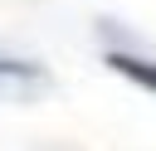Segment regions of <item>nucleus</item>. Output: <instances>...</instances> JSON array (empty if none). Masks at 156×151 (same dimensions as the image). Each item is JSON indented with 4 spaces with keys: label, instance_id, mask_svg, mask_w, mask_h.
<instances>
[{
    "label": "nucleus",
    "instance_id": "nucleus-1",
    "mask_svg": "<svg viewBox=\"0 0 156 151\" xmlns=\"http://www.w3.org/2000/svg\"><path fill=\"white\" fill-rule=\"evenodd\" d=\"M54 88V73L34 58L20 54H0V102H34Z\"/></svg>",
    "mask_w": 156,
    "mask_h": 151
},
{
    "label": "nucleus",
    "instance_id": "nucleus-2",
    "mask_svg": "<svg viewBox=\"0 0 156 151\" xmlns=\"http://www.w3.org/2000/svg\"><path fill=\"white\" fill-rule=\"evenodd\" d=\"M107 68H112V73H122L127 83H136V88L156 93V58L132 54V49H112V54H107Z\"/></svg>",
    "mask_w": 156,
    "mask_h": 151
}]
</instances>
